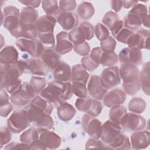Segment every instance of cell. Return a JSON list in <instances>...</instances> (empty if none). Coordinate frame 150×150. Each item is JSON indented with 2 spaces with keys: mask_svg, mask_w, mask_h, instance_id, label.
<instances>
[{
  "mask_svg": "<svg viewBox=\"0 0 150 150\" xmlns=\"http://www.w3.org/2000/svg\"><path fill=\"white\" fill-rule=\"evenodd\" d=\"M122 86L125 93L129 96L136 94L141 88L139 80L130 83H122Z\"/></svg>",
  "mask_w": 150,
  "mask_h": 150,
  "instance_id": "681fc988",
  "label": "cell"
},
{
  "mask_svg": "<svg viewBox=\"0 0 150 150\" xmlns=\"http://www.w3.org/2000/svg\"><path fill=\"white\" fill-rule=\"evenodd\" d=\"M8 93L6 90L4 88H1L0 91V106L4 105L7 103H8L10 100V97L8 94Z\"/></svg>",
  "mask_w": 150,
  "mask_h": 150,
  "instance_id": "6125c7cd",
  "label": "cell"
},
{
  "mask_svg": "<svg viewBox=\"0 0 150 150\" xmlns=\"http://www.w3.org/2000/svg\"><path fill=\"white\" fill-rule=\"evenodd\" d=\"M122 132L120 125L108 120L103 124V131L100 138L105 144L109 145Z\"/></svg>",
  "mask_w": 150,
  "mask_h": 150,
  "instance_id": "4fadbf2b",
  "label": "cell"
},
{
  "mask_svg": "<svg viewBox=\"0 0 150 150\" xmlns=\"http://www.w3.org/2000/svg\"><path fill=\"white\" fill-rule=\"evenodd\" d=\"M40 59L43 62L48 70H53L60 61V56L53 49H45Z\"/></svg>",
  "mask_w": 150,
  "mask_h": 150,
  "instance_id": "4316f807",
  "label": "cell"
},
{
  "mask_svg": "<svg viewBox=\"0 0 150 150\" xmlns=\"http://www.w3.org/2000/svg\"><path fill=\"white\" fill-rule=\"evenodd\" d=\"M92 102L93 98L90 96H87L85 98H79L75 102V106L79 111L87 114L91 107Z\"/></svg>",
  "mask_w": 150,
  "mask_h": 150,
  "instance_id": "7bdbcfd3",
  "label": "cell"
},
{
  "mask_svg": "<svg viewBox=\"0 0 150 150\" xmlns=\"http://www.w3.org/2000/svg\"><path fill=\"white\" fill-rule=\"evenodd\" d=\"M118 62V56L114 52L103 51L100 64H101L104 67H111L115 66L117 64Z\"/></svg>",
  "mask_w": 150,
  "mask_h": 150,
  "instance_id": "60d3db41",
  "label": "cell"
},
{
  "mask_svg": "<svg viewBox=\"0 0 150 150\" xmlns=\"http://www.w3.org/2000/svg\"><path fill=\"white\" fill-rule=\"evenodd\" d=\"M149 30L145 29H141L133 33L129 38L127 44L129 48L149 50Z\"/></svg>",
  "mask_w": 150,
  "mask_h": 150,
  "instance_id": "7c38bea8",
  "label": "cell"
},
{
  "mask_svg": "<svg viewBox=\"0 0 150 150\" xmlns=\"http://www.w3.org/2000/svg\"><path fill=\"white\" fill-rule=\"evenodd\" d=\"M30 84L32 86L36 94H40L46 87V81L43 77L32 76L30 80Z\"/></svg>",
  "mask_w": 150,
  "mask_h": 150,
  "instance_id": "ee69618b",
  "label": "cell"
},
{
  "mask_svg": "<svg viewBox=\"0 0 150 150\" xmlns=\"http://www.w3.org/2000/svg\"><path fill=\"white\" fill-rule=\"evenodd\" d=\"M70 82L53 81L50 82L40 93V96L51 103L56 108L73 96Z\"/></svg>",
  "mask_w": 150,
  "mask_h": 150,
  "instance_id": "6da1fadb",
  "label": "cell"
},
{
  "mask_svg": "<svg viewBox=\"0 0 150 150\" xmlns=\"http://www.w3.org/2000/svg\"><path fill=\"white\" fill-rule=\"evenodd\" d=\"M89 78V74L80 64L74 65L71 69V81L81 82L87 84Z\"/></svg>",
  "mask_w": 150,
  "mask_h": 150,
  "instance_id": "1f68e13d",
  "label": "cell"
},
{
  "mask_svg": "<svg viewBox=\"0 0 150 150\" xmlns=\"http://www.w3.org/2000/svg\"><path fill=\"white\" fill-rule=\"evenodd\" d=\"M41 4L42 7L46 15L53 16L56 18L57 15L62 12L57 1L44 0L42 1Z\"/></svg>",
  "mask_w": 150,
  "mask_h": 150,
  "instance_id": "d590c367",
  "label": "cell"
},
{
  "mask_svg": "<svg viewBox=\"0 0 150 150\" xmlns=\"http://www.w3.org/2000/svg\"><path fill=\"white\" fill-rule=\"evenodd\" d=\"M28 114L30 124L37 129L51 130L54 127V121L50 115L43 110L29 105Z\"/></svg>",
  "mask_w": 150,
  "mask_h": 150,
  "instance_id": "3957f363",
  "label": "cell"
},
{
  "mask_svg": "<svg viewBox=\"0 0 150 150\" xmlns=\"http://www.w3.org/2000/svg\"><path fill=\"white\" fill-rule=\"evenodd\" d=\"M30 124L28 111L17 110L14 111L7 120V126L14 134H19L27 128Z\"/></svg>",
  "mask_w": 150,
  "mask_h": 150,
  "instance_id": "277c9868",
  "label": "cell"
},
{
  "mask_svg": "<svg viewBox=\"0 0 150 150\" xmlns=\"http://www.w3.org/2000/svg\"><path fill=\"white\" fill-rule=\"evenodd\" d=\"M94 33H95L97 39L100 42L105 40L110 36V32L108 28L101 23H98L95 26Z\"/></svg>",
  "mask_w": 150,
  "mask_h": 150,
  "instance_id": "f6af8a7d",
  "label": "cell"
},
{
  "mask_svg": "<svg viewBox=\"0 0 150 150\" xmlns=\"http://www.w3.org/2000/svg\"><path fill=\"white\" fill-rule=\"evenodd\" d=\"M103 52V50L101 49L100 47H94L90 52V57L94 62L98 64L99 65L100 64V60H101Z\"/></svg>",
  "mask_w": 150,
  "mask_h": 150,
  "instance_id": "6f0895ef",
  "label": "cell"
},
{
  "mask_svg": "<svg viewBox=\"0 0 150 150\" xmlns=\"http://www.w3.org/2000/svg\"><path fill=\"white\" fill-rule=\"evenodd\" d=\"M35 95L36 93L30 83L25 81L19 90L11 94L10 101L14 106L23 107L30 103Z\"/></svg>",
  "mask_w": 150,
  "mask_h": 150,
  "instance_id": "8992f818",
  "label": "cell"
},
{
  "mask_svg": "<svg viewBox=\"0 0 150 150\" xmlns=\"http://www.w3.org/2000/svg\"><path fill=\"white\" fill-rule=\"evenodd\" d=\"M30 149H47L45 144L39 139L29 144Z\"/></svg>",
  "mask_w": 150,
  "mask_h": 150,
  "instance_id": "be15d7a7",
  "label": "cell"
},
{
  "mask_svg": "<svg viewBox=\"0 0 150 150\" xmlns=\"http://www.w3.org/2000/svg\"><path fill=\"white\" fill-rule=\"evenodd\" d=\"M73 49V44L69 38L68 33L64 31L59 32L56 35V45L55 51L60 55L65 54Z\"/></svg>",
  "mask_w": 150,
  "mask_h": 150,
  "instance_id": "cb8c5ba5",
  "label": "cell"
},
{
  "mask_svg": "<svg viewBox=\"0 0 150 150\" xmlns=\"http://www.w3.org/2000/svg\"><path fill=\"white\" fill-rule=\"evenodd\" d=\"M111 8L114 10L115 13H117L119 12L122 6V1H118V0H114V1H111Z\"/></svg>",
  "mask_w": 150,
  "mask_h": 150,
  "instance_id": "e7e4bbea",
  "label": "cell"
},
{
  "mask_svg": "<svg viewBox=\"0 0 150 150\" xmlns=\"http://www.w3.org/2000/svg\"><path fill=\"white\" fill-rule=\"evenodd\" d=\"M57 22L66 31L76 28L79 23L77 15L73 12H60L56 17Z\"/></svg>",
  "mask_w": 150,
  "mask_h": 150,
  "instance_id": "44dd1931",
  "label": "cell"
},
{
  "mask_svg": "<svg viewBox=\"0 0 150 150\" xmlns=\"http://www.w3.org/2000/svg\"><path fill=\"white\" fill-rule=\"evenodd\" d=\"M122 6L125 9H129L132 8L136 4H138V1H122Z\"/></svg>",
  "mask_w": 150,
  "mask_h": 150,
  "instance_id": "03108f58",
  "label": "cell"
},
{
  "mask_svg": "<svg viewBox=\"0 0 150 150\" xmlns=\"http://www.w3.org/2000/svg\"><path fill=\"white\" fill-rule=\"evenodd\" d=\"M30 105L38 108L50 115L53 111L54 107V105L51 103L40 96H36L32 100L30 103Z\"/></svg>",
  "mask_w": 150,
  "mask_h": 150,
  "instance_id": "836d02e7",
  "label": "cell"
},
{
  "mask_svg": "<svg viewBox=\"0 0 150 150\" xmlns=\"http://www.w3.org/2000/svg\"><path fill=\"white\" fill-rule=\"evenodd\" d=\"M149 62H147L144 64L142 69L139 73L141 87L147 96H149Z\"/></svg>",
  "mask_w": 150,
  "mask_h": 150,
  "instance_id": "d6a6232c",
  "label": "cell"
},
{
  "mask_svg": "<svg viewBox=\"0 0 150 150\" xmlns=\"http://www.w3.org/2000/svg\"><path fill=\"white\" fill-rule=\"evenodd\" d=\"M118 20L119 18L118 15L114 12L110 11L103 16L102 22L106 28L110 29Z\"/></svg>",
  "mask_w": 150,
  "mask_h": 150,
  "instance_id": "7dc6e473",
  "label": "cell"
},
{
  "mask_svg": "<svg viewBox=\"0 0 150 150\" xmlns=\"http://www.w3.org/2000/svg\"><path fill=\"white\" fill-rule=\"evenodd\" d=\"M94 33L93 26L88 22H83L79 26L70 30L68 35L73 45H77L91 39Z\"/></svg>",
  "mask_w": 150,
  "mask_h": 150,
  "instance_id": "5b68a950",
  "label": "cell"
},
{
  "mask_svg": "<svg viewBox=\"0 0 150 150\" xmlns=\"http://www.w3.org/2000/svg\"><path fill=\"white\" fill-rule=\"evenodd\" d=\"M53 75L56 81L67 82L71 81V69L66 63L60 61L53 70Z\"/></svg>",
  "mask_w": 150,
  "mask_h": 150,
  "instance_id": "d4e9b609",
  "label": "cell"
},
{
  "mask_svg": "<svg viewBox=\"0 0 150 150\" xmlns=\"http://www.w3.org/2000/svg\"><path fill=\"white\" fill-rule=\"evenodd\" d=\"M18 50L14 46H5L0 52V64H14L18 61Z\"/></svg>",
  "mask_w": 150,
  "mask_h": 150,
  "instance_id": "83f0119b",
  "label": "cell"
},
{
  "mask_svg": "<svg viewBox=\"0 0 150 150\" xmlns=\"http://www.w3.org/2000/svg\"><path fill=\"white\" fill-rule=\"evenodd\" d=\"M126 99V93L120 88H114L107 93L103 98V104L105 106L111 108L122 104Z\"/></svg>",
  "mask_w": 150,
  "mask_h": 150,
  "instance_id": "2e32d148",
  "label": "cell"
},
{
  "mask_svg": "<svg viewBox=\"0 0 150 150\" xmlns=\"http://www.w3.org/2000/svg\"><path fill=\"white\" fill-rule=\"evenodd\" d=\"M141 21H142V24H143V25L147 28H149V14H146L145 15H144V16L142 17L141 18Z\"/></svg>",
  "mask_w": 150,
  "mask_h": 150,
  "instance_id": "003e7915",
  "label": "cell"
},
{
  "mask_svg": "<svg viewBox=\"0 0 150 150\" xmlns=\"http://www.w3.org/2000/svg\"><path fill=\"white\" fill-rule=\"evenodd\" d=\"M25 72V60H19L11 64H0L1 88H5L16 81L19 77Z\"/></svg>",
  "mask_w": 150,
  "mask_h": 150,
  "instance_id": "7a4b0ae2",
  "label": "cell"
},
{
  "mask_svg": "<svg viewBox=\"0 0 150 150\" xmlns=\"http://www.w3.org/2000/svg\"><path fill=\"white\" fill-rule=\"evenodd\" d=\"M15 44L19 49L28 53L33 58H40L45 47L39 39H28L19 38L16 40Z\"/></svg>",
  "mask_w": 150,
  "mask_h": 150,
  "instance_id": "ba28073f",
  "label": "cell"
},
{
  "mask_svg": "<svg viewBox=\"0 0 150 150\" xmlns=\"http://www.w3.org/2000/svg\"><path fill=\"white\" fill-rule=\"evenodd\" d=\"M39 139L45 144L47 149H55L61 145L62 139L56 133L49 129H38Z\"/></svg>",
  "mask_w": 150,
  "mask_h": 150,
  "instance_id": "d6986e66",
  "label": "cell"
},
{
  "mask_svg": "<svg viewBox=\"0 0 150 150\" xmlns=\"http://www.w3.org/2000/svg\"><path fill=\"white\" fill-rule=\"evenodd\" d=\"M19 2L25 5L26 7H28L33 9L38 8L40 6V4L42 3V1L39 0H28V1L19 0Z\"/></svg>",
  "mask_w": 150,
  "mask_h": 150,
  "instance_id": "94428289",
  "label": "cell"
},
{
  "mask_svg": "<svg viewBox=\"0 0 150 150\" xmlns=\"http://www.w3.org/2000/svg\"><path fill=\"white\" fill-rule=\"evenodd\" d=\"M122 130L126 132H134L144 129L146 127L144 118L138 114L127 113L120 122Z\"/></svg>",
  "mask_w": 150,
  "mask_h": 150,
  "instance_id": "9c48e42d",
  "label": "cell"
},
{
  "mask_svg": "<svg viewBox=\"0 0 150 150\" xmlns=\"http://www.w3.org/2000/svg\"><path fill=\"white\" fill-rule=\"evenodd\" d=\"M59 6L62 12H70L73 11L77 6V2L74 0L60 1Z\"/></svg>",
  "mask_w": 150,
  "mask_h": 150,
  "instance_id": "db71d44e",
  "label": "cell"
},
{
  "mask_svg": "<svg viewBox=\"0 0 150 150\" xmlns=\"http://www.w3.org/2000/svg\"><path fill=\"white\" fill-rule=\"evenodd\" d=\"M81 64L86 70L90 72L94 71L99 66L98 64L91 59L90 55H87L82 57L81 59Z\"/></svg>",
  "mask_w": 150,
  "mask_h": 150,
  "instance_id": "816d5d0a",
  "label": "cell"
},
{
  "mask_svg": "<svg viewBox=\"0 0 150 150\" xmlns=\"http://www.w3.org/2000/svg\"><path fill=\"white\" fill-rule=\"evenodd\" d=\"M118 56V60L121 64H131L139 65L142 62V53L141 50L125 47L122 49Z\"/></svg>",
  "mask_w": 150,
  "mask_h": 150,
  "instance_id": "5bb4252c",
  "label": "cell"
},
{
  "mask_svg": "<svg viewBox=\"0 0 150 150\" xmlns=\"http://www.w3.org/2000/svg\"><path fill=\"white\" fill-rule=\"evenodd\" d=\"M86 84L81 82H73L71 84L73 93L79 98H85L87 96Z\"/></svg>",
  "mask_w": 150,
  "mask_h": 150,
  "instance_id": "bcb514c9",
  "label": "cell"
},
{
  "mask_svg": "<svg viewBox=\"0 0 150 150\" xmlns=\"http://www.w3.org/2000/svg\"><path fill=\"white\" fill-rule=\"evenodd\" d=\"M110 30L112 36L118 42L124 44H127L129 38L134 33L124 26L123 21L120 19Z\"/></svg>",
  "mask_w": 150,
  "mask_h": 150,
  "instance_id": "603a6c76",
  "label": "cell"
},
{
  "mask_svg": "<svg viewBox=\"0 0 150 150\" xmlns=\"http://www.w3.org/2000/svg\"><path fill=\"white\" fill-rule=\"evenodd\" d=\"M1 139H0V148L2 149L4 145L9 143L12 139V134L11 130L7 127L2 126L0 129Z\"/></svg>",
  "mask_w": 150,
  "mask_h": 150,
  "instance_id": "f907efd6",
  "label": "cell"
},
{
  "mask_svg": "<svg viewBox=\"0 0 150 150\" xmlns=\"http://www.w3.org/2000/svg\"><path fill=\"white\" fill-rule=\"evenodd\" d=\"M101 86L107 90L111 89L121 83L119 69L117 66H111L104 69L100 76Z\"/></svg>",
  "mask_w": 150,
  "mask_h": 150,
  "instance_id": "30bf717a",
  "label": "cell"
},
{
  "mask_svg": "<svg viewBox=\"0 0 150 150\" xmlns=\"http://www.w3.org/2000/svg\"><path fill=\"white\" fill-rule=\"evenodd\" d=\"M4 149H30V146L29 144L23 142L19 144L11 142L4 147Z\"/></svg>",
  "mask_w": 150,
  "mask_h": 150,
  "instance_id": "680465c9",
  "label": "cell"
},
{
  "mask_svg": "<svg viewBox=\"0 0 150 150\" xmlns=\"http://www.w3.org/2000/svg\"><path fill=\"white\" fill-rule=\"evenodd\" d=\"M112 149H131V145L128 137L121 133L108 145Z\"/></svg>",
  "mask_w": 150,
  "mask_h": 150,
  "instance_id": "74e56055",
  "label": "cell"
},
{
  "mask_svg": "<svg viewBox=\"0 0 150 150\" xmlns=\"http://www.w3.org/2000/svg\"><path fill=\"white\" fill-rule=\"evenodd\" d=\"M123 22L127 28L134 32L137 30L142 25L141 16L129 11L128 15L124 17Z\"/></svg>",
  "mask_w": 150,
  "mask_h": 150,
  "instance_id": "4dcf8cb0",
  "label": "cell"
},
{
  "mask_svg": "<svg viewBox=\"0 0 150 150\" xmlns=\"http://www.w3.org/2000/svg\"><path fill=\"white\" fill-rule=\"evenodd\" d=\"M57 112L60 120L67 122L74 117L76 114V110L72 105L64 102L57 107Z\"/></svg>",
  "mask_w": 150,
  "mask_h": 150,
  "instance_id": "f1b7e54d",
  "label": "cell"
},
{
  "mask_svg": "<svg viewBox=\"0 0 150 150\" xmlns=\"http://www.w3.org/2000/svg\"><path fill=\"white\" fill-rule=\"evenodd\" d=\"M146 107V101L141 97H133L129 102L128 108L130 112L135 114H141Z\"/></svg>",
  "mask_w": 150,
  "mask_h": 150,
  "instance_id": "8d00e7d4",
  "label": "cell"
},
{
  "mask_svg": "<svg viewBox=\"0 0 150 150\" xmlns=\"http://www.w3.org/2000/svg\"><path fill=\"white\" fill-rule=\"evenodd\" d=\"M12 105L11 103H8L4 105L0 106V115L2 117H6L12 110Z\"/></svg>",
  "mask_w": 150,
  "mask_h": 150,
  "instance_id": "91938a15",
  "label": "cell"
},
{
  "mask_svg": "<svg viewBox=\"0 0 150 150\" xmlns=\"http://www.w3.org/2000/svg\"><path fill=\"white\" fill-rule=\"evenodd\" d=\"M85 148L86 149L90 148L94 149H112L108 145L105 144L101 139L96 138H90L87 141Z\"/></svg>",
  "mask_w": 150,
  "mask_h": 150,
  "instance_id": "c3c4849f",
  "label": "cell"
},
{
  "mask_svg": "<svg viewBox=\"0 0 150 150\" xmlns=\"http://www.w3.org/2000/svg\"><path fill=\"white\" fill-rule=\"evenodd\" d=\"M77 12L80 18L84 20H87L93 16L95 9L91 2L84 1L79 5Z\"/></svg>",
  "mask_w": 150,
  "mask_h": 150,
  "instance_id": "e575fe53",
  "label": "cell"
},
{
  "mask_svg": "<svg viewBox=\"0 0 150 150\" xmlns=\"http://www.w3.org/2000/svg\"><path fill=\"white\" fill-rule=\"evenodd\" d=\"M56 22V17L52 15H45L38 18L35 26L38 33H53Z\"/></svg>",
  "mask_w": 150,
  "mask_h": 150,
  "instance_id": "7402d4cb",
  "label": "cell"
},
{
  "mask_svg": "<svg viewBox=\"0 0 150 150\" xmlns=\"http://www.w3.org/2000/svg\"><path fill=\"white\" fill-rule=\"evenodd\" d=\"M127 113V108L121 105L112 107L111 108L109 112L110 120L120 124L122 119Z\"/></svg>",
  "mask_w": 150,
  "mask_h": 150,
  "instance_id": "f35d334b",
  "label": "cell"
},
{
  "mask_svg": "<svg viewBox=\"0 0 150 150\" xmlns=\"http://www.w3.org/2000/svg\"><path fill=\"white\" fill-rule=\"evenodd\" d=\"M24 60L25 72L38 76H46L47 73L49 70L40 58H32Z\"/></svg>",
  "mask_w": 150,
  "mask_h": 150,
  "instance_id": "ffe728a7",
  "label": "cell"
},
{
  "mask_svg": "<svg viewBox=\"0 0 150 150\" xmlns=\"http://www.w3.org/2000/svg\"><path fill=\"white\" fill-rule=\"evenodd\" d=\"M102 110L103 104H101V103L99 101V100L93 98L91 107L87 114L91 116L97 117L100 114V113L102 111Z\"/></svg>",
  "mask_w": 150,
  "mask_h": 150,
  "instance_id": "11a10c76",
  "label": "cell"
},
{
  "mask_svg": "<svg viewBox=\"0 0 150 150\" xmlns=\"http://www.w3.org/2000/svg\"><path fill=\"white\" fill-rule=\"evenodd\" d=\"M20 11L14 6H7L1 12V24L10 33L15 30L20 25Z\"/></svg>",
  "mask_w": 150,
  "mask_h": 150,
  "instance_id": "52a82bcc",
  "label": "cell"
},
{
  "mask_svg": "<svg viewBox=\"0 0 150 150\" xmlns=\"http://www.w3.org/2000/svg\"><path fill=\"white\" fill-rule=\"evenodd\" d=\"M116 44L115 39L110 36L107 39L100 42V47L103 51L114 52Z\"/></svg>",
  "mask_w": 150,
  "mask_h": 150,
  "instance_id": "f5cc1de1",
  "label": "cell"
},
{
  "mask_svg": "<svg viewBox=\"0 0 150 150\" xmlns=\"http://www.w3.org/2000/svg\"><path fill=\"white\" fill-rule=\"evenodd\" d=\"M39 139V131L34 127H30L23 132L19 137V141L21 142L26 143L29 145Z\"/></svg>",
  "mask_w": 150,
  "mask_h": 150,
  "instance_id": "ab89813d",
  "label": "cell"
},
{
  "mask_svg": "<svg viewBox=\"0 0 150 150\" xmlns=\"http://www.w3.org/2000/svg\"><path fill=\"white\" fill-rule=\"evenodd\" d=\"M82 127L85 132L93 138L100 139L103 131V124L94 117L85 114L82 117Z\"/></svg>",
  "mask_w": 150,
  "mask_h": 150,
  "instance_id": "8fae6325",
  "label": "cell"
},
{
  "mask_svg": "<svg viewBox=\"0 0 150 150\" xmlns=\"http://www.w3.org/2000/svg\"><path fill=\"white\" fill-rule=\"evenodd\" d=\"M73 49L75 53L81 56L88 55L90 52V47L87 42L77 45H73Z\"/></svg>",
  "mask_w": 150,
  "mask_h": 150,
  "instance_id": "9f6ffc18",
  "label": "cell"
},
{
  "mask_svg": "<svg viewBox=\"0 0 150 150\" xmlns=\"http://www.w3.org/2000/svg\"><path fill=\"white\" fill-rule=\"evenodd\" d=\"M131 148L133 149H142L149 145L150 135L148 130L134 131L131 135Z\"/></svg>",
  "mask_w": 150,
  "mask_h": 150,
  "instance_id": "e0dca14e",
  "label": "cell"
},
{
  "mask_svg": "<svg viewBox=\"0 0 150 150\" xmlns=\"http://www.w3.org/2000/svg\"><path fill=\"white\" fill-rule=\"evenodd\" d=\"M87 91L89 96L96 100H102L107 93V90L104 88L100 81V76L92 75L87 85Z\"/></svg>",
  "mask_w": 150,
  "mask_h": 150,
  "instance_id": "9a60e30c",
  "label": "cell"
},
{
  "mask_svg": "<svg viewBox=\"0 0 150 150\" xmlns=\"http://www.w3.org/2000/svg\"><path fill=\"white\" fill-rule=\"evenodd\" d=\"M11 34L15 38H24L28 39H35L38 38V32L35 25L21 24Z\"/></svg>",
  "mask_w": 150,
  "mask_h": 150,
  "instance_id": "484cf974",
  "label": "cell"
},
{
  "mask_svg": "<svg viewBox=\"0 0 150 150\" xmlns=\"http://www.w3.org/2000/svg\"><path fill=\"white\" fill-rule=\"evenodd\" d=\"M38 16V12L36 9L24 7L20 13V23L24 25H35L39 18Z\"/></svg>",
  "mask_w": 150,
  "mask_h": 150,
  "instance_id": "f546056e",
  "label": "cell"
},
{
  "mask_svg": "<svg viewBox=\"0 0 150 150\" xmlns=\"http://www.w3.org/2000/svg\"><path fill=\"white\" fill-rule=\"evenodd\" d=\"M122 83H130L139 80V69L137 66L131 64H122L119 69Z\"/></svg>",
  "mask_w": 150,
  "mask_h": 150,
  "instance_id": "ac0fdd59",
  "label": "cell"
},
{
  "mask_svg": "<svg viewBox=\"0 0 150 150\" xmlns=\"http://www.w3.org/2000/svg\"><path fill=\"white\" fill-rule=\"evenodd\" d=\"M38 38L46 49H53L55 45V39L53 33H38Z\"/></svg>",
  "mask_w": 150,
  "mask_h": 150,
  "instance_id": "b9f144b4",
  "label": "cell"
}]
</instances>
